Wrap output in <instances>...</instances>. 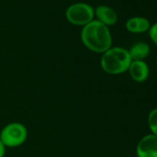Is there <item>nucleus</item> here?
Here are the masks:
<instances>
[{"label": "nucleus", "instance_id": "12", "mask_svg": "<svg viewBox=\"0 0 157 157\" xmlns=\"http://www.w3.org/2000/svg\"><path fill=\"white\" fill-rule=\"evenodd\" d=\"M6 154V147L2 143V141L0 140V157H5Z\"/></svg>", "mask_w": 157, "mask_h": 157}, {"label": "nucleus", "instance_id": "7", "mask_svg": "<svg viewBox=\"0 0 157 157\" xmlns=\"http://www.w3.org/2000/svg\"><path fill=\"white\" fill-rule=\"evenodd\" d=\"M94 16L97 17V21L106 25L107 27L116 24L117 21V15L116 11L105 5H100L94 9Z\"/></svg>", "mask_w": 157, "mask_h": 157}, {"label": "nucleus", "instance_id": "9", "mask_svg": "<svg viewBox=\"0 0 157 157\" xmlns=\"http://www.w3.org/2000/svg\"><path fill=\"white\" fill-rule=\"evenodd\" d=\"M128 51L132 61H141L149 56L151 48L148 44L139 42L134 44Z\"/></svg>", "mask_w": 157, "mask_h": 157}, {"label": "nucleus", "instance_id": "13", "mask_svg": "<svg viewBox=\"0 0 157 157\" xmlns=\"http://www.w3.org/2000/svg\"><path fill=\"white\" fill-rule=\"evenodd\" d=\"M156 65H157V57H156Z\"/></svg>", "mask_w": 157, "mask_h": 157}, {"label": "nucleus", "instance_id": "10", "mask_svg": "<svg viewBox=\"0 0 157 157\" xmlns=\"http://www.w3.org/2000/svg\"><path fill=\"white\" fill-rule=\"evenodd\" d=\"M148 126L151 134L157 136V108L152 109L148 115Z\"/></svg>", "mask_w": 157, "mask_h": 157}, {"label": "nucleus", "instance_id": "11", "mask_svg": "<svg viewBox=\"0 0 157 157\" xmlns=\"http://www.w3.org/2000/svg\"><path fill=\"white\" fill-rule=\"evenodd\" d=\"M149 36L152 43L157 45V22L152 24L149 29Z\"/></svg>", "mask_w": 157, "mask_h": 157}, {"label": "nucleus", "instance_id": "5", "mask_svg": "<svg viewBox=\"0 0 157 157\" xmlns=\"http://www.w3.org/2000/svg\"><path fill=\"white\" fill-rule=\"evenodd\" d=\"M138 157H157V136L148 134L142 137L136 147Z\"/></svg>", "mask_w": 157, "mask_h": 157}, {"label": "nucleus", "instance_id": "6", "mask_svg": "<svg viewBox=\"0 0 157 157\" xmlns=\"http://www.w3.org/2000/svg\"><path fill=\"white\" fill-rule=\"evenodd\" d=\"M128 71L131 78L136 82H144L150 75L149 66L144 60L131 61Z\"/></svg>", "mask_w": 157, "mask_h": 157}, {"label": "nucleus", "instance_id": "1", "mask_svg": "<svg viewBox=\"0 0 157 157\" xmlns=\"http://www.w3.org/2000/svg\"><path fill=\"white\" fill-rule=\"evenodd\" d=\"M81 38L90 51L103 54L112 47V35L109 28L97 20L82 27Z\"/></svg>", "mask_w": 157, "mask_h": 157}, {"label": "nucleus", "instance_id": "8", "mask_svg": "<svg viewBox=\"0 0 157 157\" xmlns=\"http://www.w3.org/2000/svg\"><path fill=\"white\" fill-rule=\"evenodd\" d=\"M151 23L144 17H133L127 21L126 29L132 33H142L149 31Z\"/></svg>", "mask_w": 157, "mask_h": 157}, {"label": "nucleus", "instance_id": "3", "mask_svg": "<svg viewBox=\"0 0 157 157\" xmlns=\"http://www.w3.org/2000/svg\"><path fill=\"white\" fill-rule=\"evenodd\" d=\"M28 129L21 122H11L7 124L0 131V140L9 148L20 147L27 140Z\"/></svg>", "mask_w": 157, "mask_h": 157}, {"label": "nucleus", "instance_id": "4", "mask_svg": "<svg viewBox=\"0 0 157 157\" xmlns=\"http://www.w3.org/2000/svg\"><path fill=\"white\" fill-rule=\"evenodd\" d=\"M94 18V9L87 3H75L66 10V19L77 26H85Z\"/></svg>", "mask_w": 157, "mask_h": 157}, {"label": "nucleus", "instance_id": "2", "mask_svg": "<svg viewBox=\"0 0 157 157\" xmlns=\"http://www.w3.org/2000/svg\"><path fill=\"white\" fill-rule=\"evenodd\" d=\"M131 58L128 51L123 47L116 46L110 47L101 56V67L102 69L110 75H119L128 71Z\"/></svg>", "mask_w": 157, "mask_h": 157}]
</instances>
